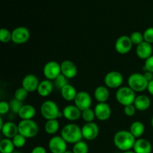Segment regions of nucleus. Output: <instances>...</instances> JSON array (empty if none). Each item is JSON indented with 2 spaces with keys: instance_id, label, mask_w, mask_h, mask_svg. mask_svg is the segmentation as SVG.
<instances>
[{
  "instance_id": "f257e3e1",
  "label": "nucleus",
  "mask_w": 153,
  "mask_h": 153,
  "mask_svg": "<svg viewBox=\"0 0 153 153\" xmlns=\"http://www.w3.org/2000/svg\"><path fill=\"white\" fill-rule=\"evenodd\" d=\"M114 144L119 150L126 152L133 149L136 138L129 131L120 130L114 136Z\"/></svg>"
},
{
  "instance_id": "f03ea898",
  "label": "nucleus",
  "mask_w": 153,
  "mask_h": 153,
  "mask_svg": "<svg viewBox=\"0 0 153 153\" xmlns=\"http://www.w3.org/2000/svg\"><path fill=\"white\" fill-rule=\"evenodd\" d=\"M61 136L67 143L70 144H75L83 138L82 128L75 123H69L64 126L61 131Z\"/></svg>"
},
{
  "instance_id": "7ed1b4c3",
  "label": "nucleus",
  "mask_w": 153,
  "mask_h": 153,
  "mask_svg": "<svg viewBox=\"0 0 153 153\" xmlns=\"http://www.w3.org/2000/svg\"><path fill=\"white\" fill-rule=\"evenodd\" d=\"M40 114L46 120H58V118L63 117V113L59 110L57 103L52 100H46L42 103Z\"/></svg>"
},
{
  "instance_id": "20e7f679",
  "label": "nucleus",
  "mask_w": 153,
  "mask_h": 153,
  "mask_svg": "<svg viewBox=\"0 0 153 153\" xmlns=\"http://www.w3.org/2000/svg\"><path fill=\"white\" fill-rule=\"evenodd\" d=\"M18 131L25 138H33L38 133L39 127L33 120H21L18 123Z\"/></svg>"
},
{
  "instance_id": "39448f33",
  "label": "nucleus",
  "mask_w": 153,
  "mask_h": 153,
  "mask_svg": "<svg viewBox=\"0 0 153 153\" xmlns=\"http://www.w3.org/2000/svg\"><path fill=\"white\" fill-rule=\"evenodd\" d=\"M128 86L135 93H141L147 89L148 82L143 74L134 73L130 75L128 78Z\"/></svg>"
},
{
  "instance_id": "423d86ee",
  "label": "nucleus",
  "mask_w": 153,
  "mask_h": 153,
  "mask_svg": "<svg viewBox=\"0 0 153 153\" xmlns=\"http://www.w3.org/2000/svg\"><path fill=\"white\" fill-rule=\"evenodd\" d=\"M115 97L117 102L125 107L128 105L134 104L137 96L136 93L132 89L128 86H125L118 88Z\"/></svg>"
},
{
  "instance_id": "0eeeda50",
  "label": "nucleus",
  "mask_w": 153,
  "mask_h": 153,
  "mask_svg": "<svg viewBox=\"0 0 153 153\" xmlns=\"http://www.w3.org/2000/svg\"><path fill=\"white\" fill-rule=\"evenodd\" d=\"M123 76L118 71H110L105 76L104 83L108 88L118 89L123 83Z\"/></svg>"
},
{
  "instance_id": "6e6552de",
  "label": "nucleus",
  "mask_w": 153,
  "mask_h": 153,
  "mask_svg": "<svg viewBox=\"0 0 153 153\" xmlns=\"http://www.w3.org/2000/svg\"><path fill=\"white\" fill-rule=\"evenodd\" d=\"M43 73L46 79L54 81L60 74H61V64L55 61H49L43 67Z\"/></svg>"
},
{
  "instance_id": "1a4fd4ad",
  "label": "nucleus",
  "mask_w": 153,
  "mask_h": 153,
  "mask_svg": "<svg viewBox=\"0 0 153 153\" xmlns=\"http://www.w3.org/2000/svg\"><path fill=\"white\" fill-rule=\"evenodd\" d=\"M133 43L129 36L122 35L117 39L114 44L115 50L120 55H126L131 50Z\"/></svg>"
},
{
  "instance_id": "9d476101",
  "label": "nucleus",
  "mask_w": 153,
  "mask_h": 153,
  "mask_svg": "<svg viewBox=\"0 0 153 153\" xmlns=\"http://www.w3.org/2000/svg\"><path fill=\"white\" fill-rule=\"evenodd\" d=\"M48 147L51 153H64L67 150V143L61 136L56 135L51 137Z\"/></svg>"
},
{
  "instance_id": "9b49d317",
  "label": "nucleus",
  "mask_w": 153,
  "mask_h": 153,
  "mask_svg": "<svg viewBox=\"0 0 153 153\" xmlns=\"http://www.w3.org/2000/svg\"><path fill=\"white\" fill-rule=\"evenodd\" d=\"M30 38V31L24 26L16 27L12 31V42L16 44H23Z\"/></svg>"
},
{
  "instance_id": "f8f14e48",
  "label": "nucleus",
  "mask_w": 153,
  "mask_h": 153,
  "mask_svg": "<svg viewBox=\"0 0 153 153\" xmlns=\"http://www.w3.org/2000/svg\"><path fill=\"white\" fill-rule=\"evenodd\" d=\"M73 102L75 105L82 111L85 109L91 108L92 105V97L86 91H79Z\"/></svg>"
},
{
  "instance_id": "ddd939ff",
  "label": "nucleus",
  "mask_w": 153,
  "mask_h": 153,
  "mask_svg": "<svg viewBox=\"0 0 153 153\" xmlns=\"http://www.w3.org/2000/svg\"><path fill=\"white\" fill-rule=\"evenodd\" d=\"M83 138L87 140H94L98 137L100 133V127L96 123H86L82 127Z\"/></svg>"
},
{
  "instance_id": "4468645a",
  "label": "nucleus",
  "mask_w": 153,
  "mask_h": 153,
  "mask_svg": "<svg viewBox=\"0 0 153 153\" xmlns=\"http://www.w3.org/2000/svg\"><path fill=\"white\" fill-rule=\"evenodd\" d=\"M96 118L100 121H106L111 116V108L107 102H98L94 108Z\"/></svg>"
},
{
  "instance_id": "2eb2a0df",
  "label": "nucleus",
  "mask_w": 153,
  "mask_h": 153,
  "mask_svg": "<svg viewBox=\"0 0 153 153\" xmlns=\"http://www.w3.org/2000/svg\"><path fill=\"white\" fill-rule=\"evenodd\" d=\"M61 74L67 79H74L78 73V68L76 64L70 60H64L61 64Z\"/></svg>"
},
{
  "instance_id": "dca6fc26",
  "label": "nucleus",
  "mask_w": 153,
  "mask_h": 153,
  "mask_svg": "<svg viewBox=\"0 0 153 153\" xmlns=\"http://www.w3.org/2000/svg\"><path fill=\"white\" fill-rule=\"evenodd\" d=\"M40 81L37 76L34 74H28L22 79V87L28 93H33L37 91Z\"/></svg>"
},
{
  "instance_id": "f3484780",
  "label": "nucleus",
  "mask_w": 153,
  "mask_h": 153,
  "mask_svg": "<svg viewBox=\"0 0 153 153\" xmlns=\"http://www.w3.org/2000/svg\"><path fill=\"white\" fill-rule=\"evenodd\" d=\"M63 117L69 121H76L82 117V111L75 105H68L62 111Z\"/></svg>"
},
{
  "instance_id": "a211bd4d",
  "label": "nucleus",
  "mask_w": 153,
  "mask_h": 153,
  "mask_svg": "<svg viewBox=\"0 0 153 153\" xmlns=\"http://www.w3.org/2000/svg\"><path fill=\"white\" fill-rule=\"evenodd\" d=\"M153 49L152 44L143 41L136 47V55L139 58L142 60H146L152 56Z\"/></svg>"
},
{
  "instance_id": "6ab92c4d",
  "label": "nucleus",
  "mask_w": 153,
  "mask_h": 153,
  "mask_svg": "<svg viewBox=\"0 0 153 153\" xmlns=\"http://www.w3.org/2000/svg\"><path fill=\"white\" fill-rule=\"evenodd\" d=\"M133 151L135 153H151L152 151V146L149 140L140 137L136 139L133 146Z\"/></svg>"
},
{
  "instance_id": "aec40b11",
  "label": "nucleus",
  "mask_w": 153,
  "mask_h": 153,
  "mask_svg": "<svg viewBox=\"0 0 153 153\" xmlns=\"http://www.w3.org/2000/svg\"><path fill=\"white\" fill-rule=\"evenodd\" d=\"M0 129H1L3 135L5 137V138L13 139L19 133L18 125H16L13 122L4 123L3 126Z\"/></svg>"
},
{
  "instance_id": "412c9836",
  "label": "nucleus",
  "mask_w": 153,
  "mask_h": 153,
  "mask_svg": "<svg viewBox=\"0 0 153 153\" xmlns=\"http://www.w3.org/2000/svg\"><path fill=\"white\" fill-rule=\"evenodd\" d=\"M54 84L52 81L45 79L40 82L38 88H37V94L42 97H47L50 95L54 90Z\"/></svg>"
},
{
  "instance_id": "4be33fe9",
  "label": "nucleus",
  "mask_w": 153,
  "mask_h": 153,
  "mask_svg": "<svg viewBox=\"0 0 153 153\" xmlns=\"http://www.w3.org/2000/svg\"><path fill=\"white\" fill-rule=\"evenodd\" d=\"M134 105L135 106L137 111H146L151 106L150 98L146 95L137 96L134 102Z\"/></svg>"
},
{
  "instance_id": "5701e85b",
  "label": "nucleus",
  "mask_w": 153,
  "mask_h": 153,
  "mask_svg": "<svg viewBox=\"0 0 153 153\" xmlns=\"http://www.w3.org/2000/svg\"><path fill=\"white\" fill-rule=\"evenodd\" d=\"M60 92H61L62 98L67 102L74 101L75 98L78 94L76 88L70 84H67V85H65L60 91Z\"/></svg>"
},
{
  "instance_id": "b1692460",
  "label": "nucleus",
  "mask_w": 153,
  "mask_h": 153,
  "mask_svg": "<svg viewBox=\"0 0 153 153\" xmlns=\"http://www.w3.org/2000/svg\"><path fill=\"white\" fill-rule=\"evenodd\" d=\"M94 95L98 102H106L110 97V92L106 86H99L94 91Z\"/></svg>"
},
{
  "instance_id": "393cba45",
  "label": "nucleus",
  "mask_w": 153,
  "mask_h": 153,
  "mask_svg": "<svg viewBox=\"0 0 153 153\" xmlns=\"http://www.w3.org/2000/svg\"><path fill=\"white\" fill-rule=\"evenodd\" d=\"M35 114V108L31 105H24L18 113V116L21 120H32Z\"/></svg>"
},
{
  "instance_id": "a878e982",
  "label": "nucleus",
  "mask_w": 153,
  "mask_h": 153,
  "mask_svg": "<svg viewBox=\"0 0 153 153\" xmlns=\"http://www.w3.org/2000/svg\"><path fill=\"white\" fill-rule=\"evenodd\" d=\"M129 131L136 139L140 138L142 135L144 134L145 126L140 121H135L131 124L129 128Z\"/></svg>"
},
{
  "instance_id": "bb28decb",
  "label": "nucleus",
  "mask_w": 153,
  "mask_h": 153,
  "mask_svg": "<svg viewBox=\"0 0 153 153\" xmlns=\"http://www.w3.org/2000/svg\"><path fill=\"white\" fill-rule=\"evenodd\" d=\"M60 128L59 121L58 120H46L44 126V129L47 134H55L58 132Z\"/></svg>"
},
{
  "instance_id": "cd10ccee",
  "label": "nucleus",
  "mask_w": 153,
  "mask_h": 153,
  "mask_svg": "<svg viewBox=\"0 0 153 153\" xmlns=\"http://www.w3.org/2000/svg\"><path fill=\"white\" fill-rule=\"evenodd\" d=\"M14 148L12 139L4 138L0 142V153H13Z\"/></svg>"
},
{
  "instance_id": "c85d7f7f",
  "label": "nucleus",
  "mask_w": 153,
  "mask_h": 153,
  "mask_svg": "<svg viewBox=\"0 0 153 153\" xmlns=\"http://www.w3.org/2000/svg\"><path fill=\"white\" fill-rule=\"evenodd\" d=\"M72 150H73V153H88L89 146L86 142L81 140V141L73 144Z\"/></svg>"
},
{
  "instance_id": "c756f323",
  "label": "nucleus",
  "mask_w": 153,
  "mask_h": 153,
  "mask_svg": "<svg viewBox=\"0 0 153 153\" xmlns=\"http://www.w3.org/2000/svg\"><path fill=\"white\" fill-rule=\"evenodd\" d=\"M82 118L85 123L94 122L96 118V114L94 110L91 108L85 109L82 111Z\"/></svg>"
},
{
  "instance_id": "7c9ffc66",
  "label": "nucleus",
  "mask_w": 153,
  "mask_h": 153,
  "mask_svg": "<svg viewBox=\"0 0 153 153\" xmlns=\"http://www.w3.org/2000/svg\"><path fill=\"white\" fill-rule=\"evenodd\" d=\"M68 80L67 78L64 76H63L62 74H60L55 80L53 81L54 87H55L56 89L61 91L63 88H64L65 85H67L68 83Z\"/></svg>"
},
{
  "instance_id": "2f4dec72",
  "label": "nucleus",
  "mask_w": 153,
  "mask_h": 153,
  "mask_svg": "<svg viewBox=\"0 0 153 153\" xmlns=\"http://www.w3.org/2000/svg\"><path fill=\"white\" fill-rule=\"evenodd\" d=\"M0 41L3 43H7L12 41V32L7 28H2L0 29Z\"/></svg>"
},
{
  "instance_id": "473e14b6",
  "label": "nucleus",
  "mask_w": 153,
  "mask_h": 153,
  "mask_svg": "<svg viewBox=\"0 0 153 153\" xmlns=\"http://www.w3.org/2000/svg\"><path fill=\"white\" fill-rule=\"evenodd\" d=\"M9 104H10V111H11L13 113L16 114H18V113L19 112L20 109L22 108V106L24 105L22 102L19 101V100H16V99L15 98L12 99L10 101V102H9Z\"/></svg>"
},
{
  "instance_id": "72a5a7b5",
  "label": "nucleus",
  "mask_w": 153,
  "mask_h": 153,
  "mask_svg": "<svg viewBox=\"0 0 153 153\" xmlns=\"http://www.w3.org/2000/svg\"><path fill=\"white\" fill-rule=\"evenodd\" d=\"M129 37L133 45L138 46V45H140V43H142L144 41L143 34L141 32H140V31H134V32H132L130 34Z\"/></svg>"
},
{
  "instance_id": "f704fd0d",
  "label": "nucleus",
  "mask_w": 153,
  "mask_h": 153,
  "mask_svg": "<svg viewBox=\"0 0 153 153\" xmlns=\"http://www.w3.org/2000/svg\"><path fill=\"white\" fill-rule=\"evenodd\" d=\"M26 139L27 138H25L23 135H22V134H20L19 133H18V134L12 139V141H13V145H14L15 147L22 148L25 145Z\"/></svg>"
},
{
  "instance_id": "c9c22d12",
  "label": "nucleus",
  "mask_w": 153,
  "mask_h": 153,
  "mask_svg": "<svg viewBox=\"0 0 153 153\" xmlns=\"http://www.w3.org/2000/svg\"><path fill=\"white\" fill-rule=\"evenodd\" d=\"M28 92L25 89H24L22 87L21 88H17V89L15 91L14 93V98L16 100H19L21 102H23L24 100H26V98L28 97Z\"/></svg>"
},
{
  "instance_id": "e433bc0d",
  "label": "nucleus",
  "mask_w": 153,
  "mask_h": 153,
  "mask_svg": "<svg viewBox=\"0 0 153 153\" xmlns=\"http://www.w3.org/2000/svg\"><path fill=\"white\" fill-rule=\"evenodd\" d=\"M144 41L150 44L153 43V27L147 28L143 33Z\"/></svg>"
},
{
  "instance_id": "4c0bfd02",
  "label": "nucleus",
  "mask_w": 153,
  "mask_h": 153,
  "mask_svg": "<svg viewBox=\"0 0 153 153\" xmlns=\"http://www.w3.org/2000/svg\"><path fill=\"white\" fill-rule=\"evenodd\" d=\"M136 111H137V109H136L134 104L128 105L125 106L123 108V112L125 114V115H126L127 117H129L134 116L135 114Z\"/></svg>"
},
{
  "instance_id": "58836bf2",
  "label": "nucleus",
  "mask_w": 153,
  "mask_h": 153,
  "mask_svg": "<svg viewBox=\"0 0 153 153\" xmlns=\"http://www.w3.org/2000/svg\"><path fill=\"white\" fill-rule=\"evenodd\" d=\"M144 71H149L153 73V55L146 60H145L144 66H143Z\"/></svg>"
},
{
  "instance_id": "ea45409f",
  "label": "nucleus",
  "mask_w": 153,
  "mask_h": 153,
  "mask_svg": "<svg viewBox=\"0 0 153 153\" xmlns=\"http://www.w3.org/2000/svg\"><path fill=\"white\" fill-rule=\"evenodd\" d=\"M10 111V104L5 101H1L0 102V114L4 115Z\"/></svg>"
},
{
  "instance_id": "a19ab883",
  "label": "nucleus",
  "mask_w": 153,
  "mask_h": 153,
  "mask_svg": "<svg viewBox=\"0 0 153 153\" xmlns=\"http://www.w3.org/2000/svg\"><path fill=\"white\" fill-rule=\"evenodd\" d=\"M31 153H47V152L43 146H37L33 148Z\"/></svg>"
},
{
  "instance_id": "79ce46f5",
  "label": "nucleus",
  "mask_w": 153,
  "mask_h": 153,
  "mask_svg": "<svg viewBox=\"0 0 153 153\" xmlns=\"http://www.w3.org/2000/svg\"><path fill=\"white\" fill-rule=\"evenodd\" d=\"M143 76H145V78H146V79L148 82H150V81L153 80V73H151V72L146 71L143 73Z\"/></svg>"
},
{
  "instance_id": "37998d69",
  "label": "nucleus",
  "mask_w": 153,
  "mask_h": 153,
  "mask_svg": "<svg viewBox=\"0 0 153 153\" xmlns=\"http://www.w3.org/2000/svg\"><path fill=\"white\" fill-rule=\"evenodd\" d=\"M146 90H147V91L149 92V94H151V95L153 96V80L149 82V83H148L147 89Z\"/></svg>"
},
{
  "instance_id": "c03bdc74",
  "label": "nucleus",
  "mask_w": 153,
  "mask_h": 153,
  "mask_svg": "<svg viewBox=\"0 0 153 153\" xmlns=\"http://www.w3.org/2000/svg\"><path fill=\"white\" fill-rule=\"evenodd\" d=\"M122 153H135L133 150H128V151H126V152H123Z\"/></svg>"
},
{
  "instance_id": "a18cd8bd",
  "label": "nucleus",
  "mask_w": 153,
  "mask_h": 153,
  "mask_svg": "<svg viewBox=\"0 0 153 153\" xmlns=\"http://www.w3.org/2000/svg\"><path fill=\"white\" fill-rule=\"evenodd\" d=\"M64 153H73V150H67Z\"/></svg>"
},
{
  "instance_id": "49530a36",
  "label": "nucleus",
  "mask_w": 153,
  "mask_h": 153,
  "mask_svg": "<svg viewBox=\"0 0 153 153\" xmlns=\"http://www.w3.org/2000/svg\"><path fill=\"white\" fill-rule=\"evenodd\" d=\"M151 125H152V126L153 128V117H152V120H151Z\"/></svg>"
},
{
  "instance_id": "de8ad7c7",
  "label": "nucleus",
  "mask_w": 153,
  "mask_h": 153,
  "mask_svg": "<svg viewBox=\"0 0 153 153\" xmlns=\"http://www.w3.org/2000/svg\"><path fill=\"white\" fill-rule=\"evenodd\" d=\"M13 153H21L20 152H13Z\"/></svg>"
}]
</instances>
